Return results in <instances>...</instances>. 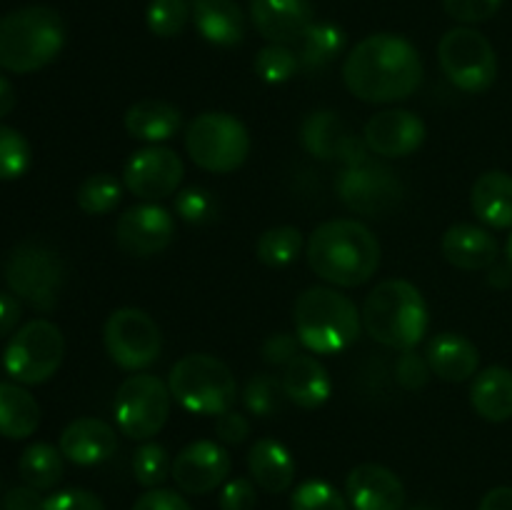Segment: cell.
<instances>
[{
  "label": "cell",
  "instance_id": "obj_30",
  "mask_svg": "<svg viewBox=\"0 0 512 510\" xmlns=\"http://www.w3.org/2000/svg\"><path fill=\"white\" fill-rule=\"evenodd\" d=\"M40 405L20 383H0V435L23 440L38 430Z\"/></svg>",
  "mask_w": 512,
  "mask_h": 510
},
{
  "label": "cell",
  "instance_id": "obj_38",
  "mask_svg": "<svg viewBox=\"0 0 512 510\" xmlns=\"http://www.w3.org/2000/svg\"><path fill=\"white\" fill-rule=\"evenodd\" d=\"M253 68L260 80H265V83L270 85H280V83H288V80L298 73L300 60H298V53H295L290 45L268 43L265 48L258 50Z\"/></svg>",
  "mask_w": 512,
  "mask_h": 510
},
{
  "label": "cell",
  "instance_id": "obj_6",
  "mask_svg": "<svg viewBox=\"0 0 512 510\" xmlns=\"http://www.w3.org/2000/svg\"><path fill=\"white\" fill-rule=\"evenodd\" d=\"M168 388L183 410L195 415H223L238 400V383L228 363L208 353H190L170 368Z\"/></svg>",
  "mask_w": 512,
  "mask_h": 510
},
{
  "label": "cell",
  "instance_id": "obj_17",
  "mask_svg": "<svg viewBox=\"0 0 512 510\" xmlns=\"http://www.w3.org/2000/svg\"><path fill=\"white\" fill-rule=\"evenodd\" d=\"M233 460L218 440H193L173 460V480L183 493L205 495L228 480Z\"/></svg>",
  "mask_w": 512,
  "mask_h": 510
},
{
  "label": "cell",
  "instance_id": "obj_35",
  "mask_svg": "<svg viewBox=\"0 0 512 510\" xmlns=\"http://www.w3.org/2000/svg\"><path fill=\"white\" fill-rule=\"evenodd\" d=\"M285 400L288 398H285L283 380L278 375L258 373L243 388V403L248 413H253L255 418H273V415L283 410Z\"/></svg>",
  "mask_w": 512,
  "mask_h": 510
},
{
  "label": "cell",
  "instance_id": "obj_7",
  "mask_svg": "<svg viewBox=\"0 0 512 510\" xmlns=\"http://www.w3.org/2000/svg\"><path fill=\"white\" fill-rule=\"evenodd\" d=\"M5 283L20 300L40 313H50L58 305L65 285V263L50 245L25 240L15 245L3 265Z\"/></svg>",
  "mask_w": 512,
  "mask_h": 510
},
{
  "label": "cell",
  "instance_id": "obj_20",
  "mask_svg": "<svg viewBox=\"0 0 512 510\" xmlns=\"http://www.w3.org/2000/svg\"><path fill=\"white\" fill-rule=\"evenodd\" d=\"M345 495L353 510H403L405 485L390 468L363 463L345 478Z\"/></svg>",
  "mask_w": 512,
  "mask_h": 510
},
{
  "label": "cell",
  "instance_id": "obj_46",
  "mask_svg": "<svg viewBox=\"0 0 512 510\" xmlns=\"http://www.w3.org/2000/svg\"><path fill=\"white\" fill-rule=\"evenodd\" d=\"M43 510H105L103 500L95 493L83 488L58 490L50 498H45Z\"/></svg>",
  "mask_w": 512,
  "mask_h": 510
},
{
  "label": "cell",
  "instance_id": "obj_24",
  "mask_svg": "<svg viewBox=\"0 0 512 510\" xmlns=\"http://www.w3.org/2000/svg\"><path fill=\"white\" fill-rule=\"evenodd\" d=\"M430 370L445 383H465L480 368V350L470 338L458 333L435 335L425 350Z\"/></svg>",
  "mask_w": 512,
  "mask_h": 510
},
{
  "label": "cell",
  "instance_id": "obj_12",
  "mask_svg": "<svg viewBox=\"0 0 512 510\" xmlns=\"http://www.w3.org/2000/svg\"><path fill=\"white\" fill-rule=\"evenodd\" d=\"M103 343L118 368L138 373L160 358L163 335H160L158 323L145 310L118 308L105 320Z\"/></svg>",
  "mask_w": 512,
  "mask_h": 510
},
{
  "label": "cell",
  "instance_id": "obj_5",
  "mask_svg": "<svg viewBox=\"0 0 512 510\" xmlns=\"http://www.w3.org/2000/svg\"><path fill=\"white\" fill-rule=\"evenodd\" d=\"M65 23L48 5H28L0 18V68L8 73H35L60 55Z\"/></svg>",
  "mask_w": 512,
  "mask_h": 510
},
{
  "label": "cell",
  "instance_id": "obj_4",
  "mask_svg": "<svg viewBox=\"0 0 512 510\" xmlns=\"http://www.w3.org/2000/svg\"><path fill=\"white\" fill-rule=\"evenodd\" d=\"M360 315L370 338L393 350L415 348L430 325L423 293L403 278H390L375 285L365 298Z\"/></svg>",
  "mask_w": 512,
  "mask_h": 510
},
{
  "label": "cell",
  "instance_id": "obj_43",
  "mask_svg": "<svg viewBox=\"0 0 512 510\" xmlns=\"http://www.w3.org/2000/svg\"><path fill=\"white\" fill-rule=\"evenodd\" d=\"M503 0H443L445 13L463 25H475L490 20L500 10Z\"/></svg>",
  "mask_w": 512,
  "mask_h": 510
},
{
  "label": "cell",
  "instance_id": "obj_54",
  "mask_svg": "<svg viewBox=\"0 0 512 510\" xmlns=\"http://www.w3.org/2000/svg\"><path fill=\"white\" fill-rule=\"evenodd\" d=\"M505 258H508V265L512 268V235L508 238V245H505Z\"/></svg>",
  "mask_w": 512,
  "mask_h": 510
},
{
  "label": "cell",
  "instance_id": "obj_2",
  "mask_svg": "<svg viewBox=\"0 0 512 510\" xmlns=\"http://www.w3.org/2000/svg\"><path fill=\"white\" fill-rule=\"evenodd\" d=\"M310 268L335 288L365 285L380 268V243L373 230L353 218L325 220L305 243Z\"/></svg>",
  "mask_w": 512,
  "mask_h": 510
},
{
  "label": "cell",
  "instance_id": "obj_26",
  "mask_svg": "<svg viewBox=\"0 0 512 510\" xmlns=\"http://www.w3.org/2000/svg\"><path fill=\"white\" fill-rule=\"evenodd\" d=\"M470 208L488 228H512V175L505 170H488L470 190Z\"/></svg>",
  "mask_w": 512,
  "mask_h": 510
},
{
  "label": "cell",
  "instance_id": "obj_49",
  "mask_svg": "<svg viewBox=\"0 0 512 510\" xmlns=\"http://www.w3.org/2000/svg\"><path fill=\"white\" fill-rule=\"evenodd\" d=\"M45 500L40 498V490L30 488V485H18L10 488L5 495V510H43Z\"/></svg>",
  "mask_w": 512,
  "mask_h": 510
},
{
  "label": "cell",
  "instance_id": "obj_8",
  "mask_svg": "<svg viewBox=\"0 0 512 510\" xmlns=\"http://www.w3.org/2000/svg\"><path fill=\"white\" fill-rule=\"evenodd\" d=\"M185 150L208 173H233L248 160L250 133L245 123L223 110H208L185 128Z\"/></svg>",
  "mask_w": 512,
  "mask_h": 510
},
{
  "label": "cell",
  "instance_id": "obj_11",
  "mask_svg": "<svg viewBox=\"0 0 512 510\" xmlns=\"http://www.w3.org/2000/svg\"><path fill=\"white\" fill-rule=\"evenodd\" d=\"M438 60L445 78L463 93H485L498 78V55L480 30L460 25L438 43Z\"/></svg>",
  "mask_w": 512,
  "mask_h": 510
},
{
  "label": "cell",
  "instance_id": "obj_13",
  "mask_svg": "<svg viewBox=\"0 0 512 510\" xmlns=\"http://www.w3.org/2000/svg\"><path fill=\"white\" fill-rule=\"evenodd\" d=\"M335 190L345 208L365 218L388 215L403 198V183L395 170L370 158L345 165L335 180Z\"/></svg>",
  "mask_w": 512,
  "mask_h": 510
},
{
  "label": "cell",
  "instance_id": "obj_25",
  "mask_svg": "<svg viewBox=\"0 0 512 510\" xmlns=\"http://www.w3.org/2000/svg\"><path fill=\"white\" fill-rule=\"evenodd\" d=\"M193 23L200 38L220 48L245 38V15L235 0H193Z\"/></svg>",
  "mask_w": 512,
  "mask_h": 510
},
{
  "label": "cell",
  "instance_id": "obj_3",
  "mask_svg": "<svg viewBox=\"0 0 512 510\" xmlns=\"http://www.w3.org/2000/svg\"><path fill=\"white\" fill-rule=\"evenodd\" d=\"M293 323L305 350L313 355H338L360 338L363 315L338 288L315 285L295 300Z\"/></svg>",
  "mask_w": 512,
  "mask_h": 510
},
{
  "label": "cell",
  "instance_id": "obj_16",
  "mask_svg": "<svg viewBox=\"0 0 512 510\" xmlns=\"http://www.w3.org/2000/svg\"><path fill=\"white\" fill-rule=\"evenodd\" d=\"M300 143L318 160H340L343 165H355L370 158L365 140L355 138L343 118L333 110H313L305 115L300 123Z\"/></svg>",
  "mask_w": 512,
  "mask_h": 510
},
{
  "label": "cell",
  "instance_id": "obj_31",
  "mask_svg": "<svg viewBox=\"0 0 512 510\" xmlns=\"http://www.w3.org/2000/svg\"><path fill=\"white\" fill-rule=\"evenodd\" d=\"M345 43H348V38H345V30L340 25L328 23V20L313 23L305 38L298 43L300 68L308 70V73L328 68L338 55H343Z\"/></svg>",
  "mask_w": 512,
  "mask_h": 510
},
{
  "label": "cell",
  "instance_id": "obj_10",
  "mask_svg": "<svg viewBox=\"0 0 512 510\" xmlns=\"http://www.w3.org/2000/svg\"><path fill=\"white\" fill-rule=\"evenodd\" d=\"M173 408V393L168 383L150 373L130 375L115 393L113 413L118 430L130 440H153L165 428Z\"/></svg>",
  "mask_w": 512,
  "mask_h": 510
},
{
  "label": "cell",
  "instance_id": "obj_27",
  "mask_svg": "<svg viewBox=\"0 0 512 510\" xmlns=\"http://www.w3.org/2000/svg\"><path fill=\"white\" fill-rule=\"evenodd\" d=\"M250 478L265 493H285L295 483V460L283 443L273 438H263L248 453Z\"/></svg>",
  "mask_w": 512,
  "mask_h": 510
},
{
  "label": "cell",
  "instance_id": "obj_33",
  "mask_svg": "<svg viewBox=\"0 0 512 510\" xmlns=\"http://www.w3.org/2000/svg\"><path fill=\"white\" fill-rule=\"evenodd\" d=\"M303 250V233L295 225H275L268 228L255 243V255L268 268H288Z\"/></svg>",
  "mask_w": 512,
  "mask_h": 510
},
{
  "label": "cell",
  "instance_id": "obj_28",
  "mask_svg": "<svg viewBox=\"0 0 512 510\" xmlns=\"http://www.w3.org/2000/svg\"><path fill=\"white\" fill-rule=\"evenodd\" d=\"M123 123L125 130H128L135 140L160 145L165 143V140L175 138L183 118H180V110L175 108L173 103H168V100L148 98L130 105V108L125 110Z\"/></svg>",
  "mask_w": 512,
  "mask_h": 510
},
{
  "label": "cell",
  "instance_id": "obj_40",
  "mask_svg": "<svg viewBox=\"0 0 512 510\" xmlns=\"http://www.w3.org/2000/svg\"><path fill=\"white\" fill-rule=\"evenodd\" d=\"M290 510H350V503L343 498L335 485L328 480H303L290 495Z\"/></svg>",
  "mask_w": 512,
  "mask_h": 510
},
{
  "label": "cell",
  "instance_id": "obj_34",
  "mask_svg": "<svg viewBox=\"0 0 512 510\" xmlns=\"http://www.w3.org/2000/svg\"><path fill=\"white\" fill-rule=\"evenodd\" d=\"M123 188L115 175L110 173H95L88 175L83 183L78 185V193H75V200H78V208L88 215H108L113 213L115 208L123 200Z\"/></svg>",
  "mask_w": 512,
  "mask_h": 510
},
{
  "label": "cell",
  "instance_id": "obj_48",
  "mask_svg": "<svg viewBox=\"0 0 512 510\" xmlns=\"http://www.w3.org/2000/svg\"><path fill=\"white\" fill-rule=\"evenodd\" d=\"M133 510H193V505L175 490L153 488L135 500Z\"/></svg>",
  "mask_w": 512,
  "mask_h": 510
},
{
  "label": "cell",
  "instance_id": "obj_21",
  "mask_svg": "<svg viewBox=\"0 0 512 510\" xmlns=\"http://www.w3.org/2000/svg\"><path fill=\"white\" fill-rule=\"evenodd\" d=\"M445 260L458 270H488L498 263L500 245L495 235L483 225L458 223L445 230L440 240Z\"/></svg>",
  "mask_w": 512,
  "mask_h": 510
},
{
  "label": "cell",
  "instance_id": "obj_45",
  "mask_svg": "<svg viewBox=\"0 0 512 510\" xmlns=\"http://www.w3.org/2000/svg\"><path fill=\"white\" fill-rule=\"evenodd\" d=\"M220 510H255L258 505V490L255 483L248 478H233L223 483L218 498Z\"/></svg>",
  "mask_w": 512,
  "mask_h": 510
},
{
  "label": "cell",
  "instance_id": "obj_52",
  "mask_svg": "<svg viewBox=\"0 0 512 510\" xmlns=\"http://www.w3.org/2000/svg\"><path fill=\"white\" fill-rule=\"evenodd\" d=\"M15 108V88L3 73H0V118L13 113Z\"/></svg>",
  "mask_w": 512,
  "mask_h": 510
},
{
  "label": "cell",
  "instance_id": "obj_50",
  "mask_svg": "<svg viewBox=\"0 0 512 510\" xmlns=\"http://www.w3.org/2000/svg\"><path fill=\"white\" fill-rule=\"evenodd\" d=\"M20 315H23L20 300L15 295L0 293V338L15 333V328L20 323Z\"/></svg>",
  "mask_w": 512,
  "mask_h": 510
},
{
  "label": "cell",
  "instance_id": "obj_47",
  "mask_svg": "<svg viewBox=\"0 0 512 510\" xmlns=\"http://www.w3.org/2000/svg\"><path fill=\"white\" fill-rule=\"evenodd\" d=\"M215 435H218V443H223V445L245 443L250 435L248 418L233 408L225 410V413L218 415V420H215Z\"/></svg>",
  "mask_w": 512,
  "mask_h": 510
},
{
  "label": "cell",
  "instance_id": "obj_32",
  "mask_svg": "<svg viewBox=\"0 0 512 510\" xmlns=\"http://www.w3.org/2000/svg\"><path fill=\"white\" fill-rule=\"evenodd\" d=\"M63 453L50 443H33L18 460V473L25 485L35 490H50L63 480Z\"/></svg>",
  "mask_w": 512,
  "mask_h": 510
},
{
  "label": "cell",
  "instance_id": "obj_15",
  "mask_svg": "<svg viewBox=\"0 0 512 510\" xmlns=\"http://www.w3.org/2000/svg\"><path fill=\"white\" fill-rule=\"evenodd\" d=\"M175 240V218L158 203L133 205L115 225V243L130 258H153Z\"/></svg>",
  "mask_w": 512,
  "mask_h": 510
},
{
  "label": "cell",
  "instance_id": "obj_39",
  "mask_svg": "<svg viewBox=\"0 0 512 510\" xmlns=\"http://www.w3.org/2000/svg\"><path fill=\"white\" fill-rule=\"evenodd\" d=\"M33 150L20 130L0 123V180H18L28 173Z\"/></svg>",
  "mask_w": 512,
  "mask_h": 510
},
{
  "label": "cell",
  "instance_id": "obj_42",
  "mask_svg": "<svg viewBox=\"0 0 512 510\" xmlns=\"http://www.w3.org/2000/svg\"><path fill=\"white\" fill-rule=\"evenodd\" d=\"M433 378V370L425 355H420L418 350H400L398 360H395V380L403 385L405 390H420L430 383Z\"/></svg>",
  "mask_w": 512,
  "mask_h": 510
},
{
  "label": "cell",
  "instance_id": "obj_29",
  "mask_svg": "<svg viewBox=\"0 0 512 510\" xmlns=\"http://www.w3.org/2000/svg\"><path fill=\"white\" fill-rule=\"evenodd\" d=\"M470 405L488 423H505L512 418V370L490 365L480 370L470 385Z\"/></svg>",
  "mask_w": 512,
  "mask_h": 510
},
{
  "label": "cell",
  "instance_id": "obj_53",
  "mask_svg": "<svg viewBox=\"0 0 512 510\" xmlns=\"http://www.w3.org/2000/svg\"><path fill=\"white\" fill-rule=\"evenodd\" d=\"M490 270V285H498V288H508V285L512 283V268L508 263L505 265H493Z\"/></svg>",
  "mask_w": 512,
  "mask_h": 510
},
{
  "label": "cell",
  "instance_id": "obj_51",
  "mask_svg": "<svg viewBox=\"0 0 512 510\" xmlns=\"http://www.w3.org/2000/svg\"><path fill=\"white\" fill-rule=\"evenodd\" d=\"M478 510H512V488L500 485V488L488 490L480 500Z\"/></svg>",
  "mask_w": 512,
  "mask_h": 510
},
{
  "label": "cell",
  "instance_id": "obj_36",
  "mask_svg": "<svg viewBox=\"0 0 512 510\" xmlns=\"http://www.w3.org/2000/svg\"><path fill=\"white\" fill-rule=\"evenodd\" d=\"M190 18H193V3L188 0H150L148 10H145L148 30L158 38L180 35Z\"/></svg>",
  "mask_w": 512,
  "mask_h": 510
},
{
  "label": "cell",
  "instance_id": "obj_18",
  "mask_svg": "<svg viewBox=\"0 0 512 510\" xmlns=\"http://www.w3.org/2000/svg\"><path fill=\"white\" fill-rule=\"evenodd\" d=\"M425 135L423 118L403 108L380 110L363 128L365 145L380 158H408L425 143Z\"/></svg>",
  "mask_w": 512,
  "mask_h": 510
},
{
  "label": "cell",
  "instance_id": "obj_55",
  "mask_svg": "<svg viewBox=\"0 0 512 510\" xmlns=\"http://www.w3.org/2000/svg\"><path fill=\"white\" fill-rule=\"evenodd\" d=\"M410 510H435L433 505H415V508H410Z\"/></svg>",
  "mask_w": 512,
  "mask_h": 510
},
{
  "label": "cell",
  "instance_id": "obj_22",
  "mask_svg": "<svg viewBox=\"0 0 512 510\" xmlns=\"http://www.w3.org/2000/svg\"><path fill=\"white\" fill-rule=\"evenodd\" d=\"M118 450V433L110 423L100 418H78L60 435V453L75 465L105 463Z\"/></svg>",
  "mask_w": 512,
  "mask_h": 510
},
{
  "label": "cell",
  "instance_id": "obj_9",
  "mask_svg": "<svg viewBox=\"0 0 512 510\" xmlns=\"http://www.w3.org/2000/svg\"><path fill=\"white\" fill-rule=\"evenodd\" d=\"M63 330L45 318H35L10 335L3 350V368L15 383L40 385L63 365Z\"/></svg>",
  "mask_w": 512,
  "mask_h": 510
},
{
  "label": "cell",
  "instance_id": "obj_44",
  "mask_svg": "<svg viewBox=\"0 0 512 510\" xmlns=\"http://www.w3.org/2000/svg\"><path fill=\"white\" fill-rule=\"evenodd\" d=\"M300 348H303V343H300L298 335L288 333V330H280V333H273V335H268V338H265L260 353H263V360L268 365H275V368H285L290 360L298 358V355L303 353Z\"/></svg>",
  "mask_w": 512,
  "mask_h": 510
},
{
  "label": "cell",
  "instance_id": "obj_23",
  "mask_svg": "<svg viewBox=\"0 0 512 510\" xmlns=\"http://www.w3.org/2000/svg\"><path fill=\"white\" fill-rule=\"evenodd\" d=\"M283 390L285 398L293 405L305 410H315L325 405L333 395V380L328 368L315 358L313 353H300L283 368Z\"/></svg>",
  "mask_w": 512,
  "mask_h": 510
},
{
  "label": "cell",
  "instance_id": "obj_14",
  "mask_svg": "<svg viewBox=\"0 0 512 510\" xmlns=\"http://www.w3.org/2000/svg\"><path fill=\"white\" fill-rule=\"evenodd\" d=\"M183 175L185 165L175 150L163 148V145H148L130 155L123 168V185L135 198L155 203V200L178 193Z\"/></svg>",
  "mask_w": 512,
  "mask_h": 510
},
{
  "label": "cell",
  "instance_id": "obj_37",
  "mask_svg": "<svg viewBox=\"0 0 512 510\" xmlns=\"http://www.w3.org/2000/svg\"><path fill=\"white\" fill-rule=\"evenodd\" d=\"M170 473H173V460L163 445L153 443V440L138 445V450L133 453V475L143 488H160Z\"/></svg>",
  "mask_w": 512,
  "mask_h": 510
},
{
  "label": "cell",
  "instance_id": "obj_19",
  "mask_svg": "<svg viewBox=\"0 0 512 510\" xmlns=\"http://www.w3.org/2000/svg\"><path fill=\"white\" fill-rule=\"evenodd\" d=\"M250 20L268 43L293 45L315 23L310 0H250Z\"/></svg>",
  "mask_w": 512,
  "mask_h": 510
},
{
  "label": "cell",
  "instance_id": "obj_1",
  "mask_svg": "<svg viewBox=\"0 0 512 510\" xmlns=\"http://www.w3.org/2000/svg\"><path fill=\"white\" fill-rule=\"evenodd\" d=\"M343 80L363 103L393 105L408 100L423 83V60L403 35L375 33L345 55Z\"/></svg>",
  "mask_w": 512,
  "mask_h": 510
},
{
  "label": "cell",
  "instance_id": "obj_41",
  "mask_svg": "<svg viewBox=\"0 0 512 510\" xmlns=\"http://www.w3.org/2000/svg\"><path fill=\"white\" fill-rule=\"evenodd\" d=\"M175 215L188 225H205L218 218V203L205 188H185L175 195Z\"/></svg>",
  "mask_w": 512,
  "mask_h": 510
}]
</instances>
